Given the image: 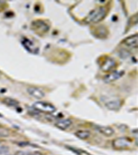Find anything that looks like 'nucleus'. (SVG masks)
Wrapping results in <instances>:
<instances>
[{
  "mask_svg": "<svg viewBox=\"0 0 138 155\" xmlns=\"http://www.w3.org/2000/svg\"><path fill=\"white\" fill-rule=\"evenodd\" d=\"M75 135L80 139L85 140L89 138L91 136V132L88 130H79L75 132Z\"/></svg>",
  "mask_w": 138,
  "mask_h": 155,
  "instance_id": "obj_14",
  "label": "nucleus"
},
{
  "mask_svg": "<svg viewBox=\"0 0 138 155\" xmlns=\"http://www.w3.org/2000/svg\"><path fill=\"white\" fill-rule=\"evenodd\" d=\"M117 66V62L115 60L112 58V57H107L104 59L102 64L100 66L102 71L104 72H109L111 71L112 70H113L114 68H115Z\"/></svg>",
  "mask_w": 138,
  "mask_h": 155,
  "instance_id": "obj_5",
  "label": "nucleus"
},
{
  "mask_svg": "<svg viewBox=\"0 0 138 155\" xmlns=\"http://www.w3.org/2000/svg\"><path fill=\"white\" fill-rule=\"evenodd\" d=\"M107 9L104 6L98 7L90 12L85 19L86 24H97L104 19L107 15Z\"/></svg>",
  "mask_w": 138,
  "mask_h": 155,
  "instance_id": "obj_1",
  "label": "nucleus"
},
{
  "mask_svg": "<svg viewBox=\"0 0 138 155\" xmlns=\"http://www.w3.org/2000/svg\"><path fill=\"white\" fill-rule=\"evenodd\" d=\"M0 74H1V72H0Z\"/></svg>",
  "mask_w": 138,
  "mask_h": 155,
  "instance_id": "obj_19",
  "label": "nucleus"
},
{
  "mask_svg": "<svg viewBox=\"0 0 138 155\" xmlns=\"http://www.w3.org/2000/svg\"><path fill=\"white\" fill-rule=\"evenodd\" d=\"M132 143V139L129 137H119L114 139L112 142L113 147L115 150H124L129 147Z\"/></svg>",
  "mask_w": 138,
  "mask_h": 155,
  "instance_id": "obj_4",
  "label": "nucleus"
},
{
  "mask_svg": "<svg viewBox=\"0 0 138 155\" xmlns=\"http://www.w3.org/2000/svg\"><path fill=\"white\" fill-rule=\"evenodd\" d=\"M9 135V133L8 131H6V130H2L0 128V137H6Z\"/></svg>",
  "mask_w": 138,
  "mask_h": 155,
  "instance_id": "obj_17",
  "label": "nucleus"
},
{
  "mask_svg": "<svg viewBox=\"0 0 138 155\" xmlns=\"http://www.w3.org/2000/svg\"><path fill=\"white\" fill-rule=\"evenodd\" d=\"M2 124H0V128H1V127H2Z\"/></svg>",
  "mask_w": 138,
  "mask_h": 155,
  "instance_id": "obj_18",
  "label": "nucleus"
},
{
  "mask_svg": "<svg viewBox=\"0 0 138 155\" xmlns=\"http://www.w3.org/2000/svg\"><path fill=\"white\" fill-rule=\"evenodd\" d=\"M31 28L37 34L43 35L49 31L50 24L45 20L37 19L32 22Z\"/></svg>",
  "mask_w": 138,
  "mask_h": 155,
  "instance_id": "obj_2",
  "label": "nucleus"
},
{
  "mask_svg": "<svg viewBox=\"0 0 138 155\" xmlns=\"http://www.w3.org/2000/svg\"><path fill=\"white\" fill-rule=\"evenodd\" d=\"M22 44L28 52H31L32 54H37L39 51V48H37L34 42L26 37L22 40Z\"/></svg>",
  "mask_w": 138,
  "mask_h": 155,
  "instance_id": "obj_6",
  "label": "nucleus"
},
{
  "mask_svg": "<svg viewBox=\"0 0 138 155\" xmlns=\"http://www.w3.org/2000/svg\"><path fill=\"white\" fill-rule=\"evenodd\" d=\"M96 129L99 132L106 137H111L115 133L114 130L109 126H96Z\"/></svg>",
  "mask_w": 138,
  "mask_h": 155,
  "instance_id": "obj_11",
  "label": "nucleus"
},
{
  "mask_svg": "<svg viewBox=\"0 0 138 155\" xmlns=\"http://www.w3.org/2000/svg\"><path fill=\"white\" fill-rule=\"evenodd\" d=\"M124 46L129 47L130 48H137L138 44V36L137 34L133 35L126 37L122 41Z\"/></svg>",
  "mask_w": 138,
  "mask_h": 155,
  "instance_id": "obj_9",
  "label": "nucleus"
},
{
  "mask_svg": "<svg viewBox=\"0 0 138 155\" xmlns=\"http://www.w3.org/2000/svg\"><path fill=\"white\" fill-rule=\"evenodd\" d=\"M122 101L121 100H111V101H108L106 104V107L110 110L117 111L122 107Z\"/></svg>",
  "mask_w": 138,
  "mask_h": 155,
  "instance_id": "obj_10",
  "label": "nucleus"
},
{
  "mask_svg": "<svg viewBox=\"0 0 138 155\" xmlns=\"http://www.w3.org/2000/svg\"><path fill=\"white\" fill-rule=\"evenodd\" d=\"M11 155H12V154H11Z\"/></svg>",
  "mask_w": 138,
  "mask_h": 155,
  "instance_id": "obj_20",
  "label": "nucleus"
},
{
  "mask_svg": "<svg viewBox=\"0 0 138 155\" xmlns=\"http://www.w3.org/2000/svg\"><path fill=\"white\" fill-rule=\"evenodd\" d=\"M33 108L36 111L44 112V113L51 114L54 112L56 110V108L53 106V105L48 103V102L45 101H36L33 104Z\"/></svg>",
  "mask_w": 138,
  "mask_h": 155,
  "instance_id": "obj_3",
  "label": "nucleus"
},
{
  "mask_svg": "<svg viewBox=\"0 0 138 155\" xmlns=\"http://www.w3.org/2000/svg\"><path fill=\"white\" fill-rule=\"evenodd\" d=\"M16 155H42L41 152L35 151V152H24L19 151L17 152Z\"/></svg>",
  "mask_w": 138,
  "mask_h": 155,
  "instance_id": "obj_15",
  "label": "nucleus"
},
{
  "mask_svg": "<svg viewBox=\"0 0 138 155\" xmlns=\"http://www.w3.org/2000/svg\"><path fill=\"white\" fill-rule=\"evenodd\" d=\"M27 92L29 94V95L37 99H42L45 97L44 92L42 89L35 86L28 87Z\"/></svg>",
  "mask_w": 138,
  "mask_h": 155,
  "instance_id": "obj_8",
  "label": "nucleus"
},
{
  "mask_svg": "<svg viewBox=\"0 0 138 155\" xmlns=\"http://www.w3.org/2000/svg\"><path fill=\"white\" fill-rule=\"evenodd\" d=\"M72 121L69 119H65L62 120H59L55 124V126H56L57 128H59L62 130H65L69 128V127H71L72 125Z\"/></svg>",
  "mask_w": 138,
  "mask_h": 155,
  "instance_id": "obj_12",
  "label": "nucleus"
},
{
  "mask_svg": "<svg viewBox=\"0 0 138 155\" xmlns=\"http://www.w3.org/2000/svg\"><path fill=\"white\" fill-rule=\"evenodd\" d=\"M9 151V147L6 146H0V155L8 153Z\"/></svg>",
  "mask_w": 138,
  "mask_h": 155,
  "instance_id": "obj_16",
  "label": "nucleus"
},
{
  "mask_svg": "<svg viewBox=\"0 0 138 155\" xmlns=\"http://www.w3.org/2000/svg\"><path fill=\"white\" fill-rule=\"evenodd\" d=\"M2 102H3L4 104L6 105L7 106L9 107H17L19 104L18 101H17L16 99L10 98V97H6V98H4Z\"/></svg>",
  "mask_w": 138,
  "mask_h": 155,
  "instance_id": "obj_13",
  "label": "nucleus"
},
{
  "mask_svg": "<svg viewBox=\"0 0 138 155\" xmlns=\"http://www.w3.org/2000/svg\"><path fill=\"white\" fill-rule=\"evenodd\" d=\"M124 74V71H113L104 77V81L106 84H110L121 78Z\"/></svg>",
  "mask_w": 138,
  "mask_h": 155,
  "instance_id": "obj_7",
  "label": "nucleus"
}]
</instances>
